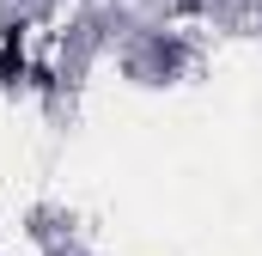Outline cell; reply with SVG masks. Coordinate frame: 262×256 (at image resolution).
Instances as JSON below:
<instances>
[{
  "mask_svg": "<svg viewBox=\"0 0 262 256\" xmlns=\"http://www.w3.org/2000/svg\"><path fill=\"white\" fill-rule=\"evenodd\" d=\"M25 18H0V92L31 86V55H25Z\"/></svg>",
  "mask_w": 262,
  "mask_h": 256,
  "instance_id": "cell-1",
  "label": "cell"
},
{
  "mask_svg": "<svg viewBox=\"0 0 262 256\" xmlns=\"http://www.w3.org/2000/svg\"><path fill=\"white\" fill-rule=\"evenodd\" d=\"M183 55H189L183 43H152V61L165 67V73H177V67H183Z\"/></svg>",
  "mask_w": 262,
  "mask_h": 256,
  "instance_id": "cell-2",
  "label": "cell"
},
{
  "mask_svg": "<svg viewBox=\"0 0 262 256\" xmlns=\"http://www.w3.org/2000/svg\"><path fill=\"white\" fill-rule=\"evenodd\" d=\"M31 86H37L43 98H55V86H61V79H55V67H31Z\"/></svg>",
  "mask_w": 262,
  "mask_h": 256,
  "instance_id": "cell-3",
  "label": "cell"
}]
</instances>
